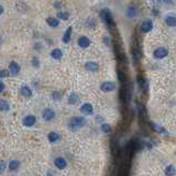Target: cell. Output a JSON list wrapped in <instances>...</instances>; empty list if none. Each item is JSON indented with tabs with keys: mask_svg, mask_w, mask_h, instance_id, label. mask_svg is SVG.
<instances>
[{
	"mask_svg": "<svg viewBox=\"0 0 176 176\" xmlns=\"http://www.w3.org/2000/svg\"><path fill=\"white\" fill-rule=\"evenodd\" d=\"M85 123H86L85 118H82V117H73L68 121V126H69L71 130H77V129L85 126Z\"/></svg>",
	"mask_w": 176,
	"mask_h": 176,
	"instance_id": "1",
	"label": "cell"
},
{
	"mask_svg": "<svg viewBox=\"0 0 176 176\" xmlns=\"http://www.w3.org/2000/svg\"><path fill=\"white\" fill-rule=\"evenodd\" d=\"M100 16L104 22H107L109 25H113V20H112V14L108 9H104V10L100 12Z\"/></svg>",
	"mask_w": 176,
	"mask_h": 176,
	"instance_id": "2",
	"label": "cell"
},
{
	"mask_svg": "<svg viewBox=\"0 0 176 176\" xmlns=\"http://www.w3.org/2000/svg\"><path fill=\"white\" fill-rule=\"evenodd\" d=\"M167 54H168L167 50L164 49V47H159V49H156L155 51H154L153 56L155 57V58L160 60V58H163V57H165Z\"/></svg>",
	"mask_w": 176,
	"mask_h": 176,
	"instance_id": "3",
	"label": "cell"
},
{
	"mask_svg": "<svg viewBox=\"0 0 176 176\" xmlns=\"http://www.w3.org/2000/svg\"><path fill=\"white\" fill-rule=\"evenodd\" d=\"M152 28H153L152 21L146 20V21L142 22V24H141V31H142V32H150V31L152 30Z\"/></svg>",
	"mask_w": 176,
	"mask_h": 176,
	"instance_id": "4",
	"label": "cell"
},
{
	"mask_svg": "<svg viewBox=\"0 0 176 176\" xmlns=\"http://www.w3.org/2000/svg\"><path fill=\"white\" fill-rule=\"evenodd\" d=\"M35 121H36L35 117L32 115H30L23 119V124L25 126H32L33 124H35Z\"/></svg>",
	"mask_w": 176,
	"mask_h": 176,
	"instance_id": "5",
	"label": "cell"
},
{
	"mask_svg": "<svg viewBox=\"0 0 176 176\" xmlns=\"http://www.w3.org/2000/svg\"><path fill=\"white\" fill-rule=\"evenodd\" d=\"M100 88H101V90H102V91H111V90H113V89L116 88V85H115V82H106L101 85V87Z\"/></svg>",
	"mask_w": 176,
	"mask_h": 176,
	"instance_id": "6",
	"label": "cell"
},
{
	"mask_svg": "<svg viewBox=\"0 0 176 176\" xmlns=\"http://www.w3.org/2000/svg\"><path fill=\"white\" fill-rule=\"evenodd\" d=\"M54 111L53 110H51L49 109V108H46V109H44L43 110V118H44V120H46V121H50V120H52L53 118H54Z\"/></svg>",
	"mask_w": 176,
	"mask_h": 176,
	"instance_id": "7",
	"label": "cell"
},
{
	"mask_svg": "<svg viewBox=\"0 0 176 176\" xmlns=\"http://www.w3.org/2000/svg\"><path fill=\"white\" fill-rule=\"evenodd\" d=\"M77 42H78V45L80 47H88L90 45V40L87 36H80V38H78Z\"/></svg>",
	"mask_w": 176,
	"mask_h": 176,
	"instance_id": "8",
	"label": "cell"
},
{
	"mask_svg": "<svg viewBox=\"0 0 176 176\" xmlns=\"http://www.w3.org/2000/svg\"><path fill=\"white\" fill-rule=\"evenodd\" d=\"M54 164H55V166H56L57 168L63 170V168H65V167H66L67 163H66V161L63 159V157H57V159H55Z\"/></svg>",
	"mask_w": 176,
	"mask_h": 176,
	"instance_id": "9",
	"label": "cell"
},
{
	"mask_svg": "<svg viewBox=\"0 0 176 176\" xmlns=\"http://www.w3.org/2000/svg\"><path fill=\"white\" fill-rule=\"evenodd\" d=\"M85 68L89 72H96L98 71L99 66L97 63H95V62H88L86 63V65H85Z\"/></svg>",
	"mask_w": 176,
	"mask_h": 176,
	"instance_id": "10",
	"label": "cell"
},
{
	"mask_svg": "<svg viewBox=\"0 0 176 176\" xmlns=\"http://www.w3.org/2000/svg\"><path fill=\"white\" fill-rule=\"evenodd\" d=\"M9 71H10L12 75H16L20 72V67H19V65L16 64V62H11L10 65H9Z\"/></svg>",
	"mask_w": 176,
	"mask_h": 176,
	"instance_id": "11",
	"label": "cell"
},
{
	"mask_svg": "<svg viewBox=\"0 0 176 176\" xmlns=\"http://www.w3.org/2000/svg\"><path fill=\"white\" fill-rule=\"evenodd\" d=\"M80 110H82V112H84V113H86V115H91L93 113V106L90 104H84L82 106V108H80Z\"/></svg>",
	"mask_w": 176,
	"mask_h": 176,
	"instance_id": "12",
	"label": "cell"
},
{
	"mask_svg": "<svg viewBox=\"0 0 176 176\" xmlns=\"http://www.w3.org/2000/svg\"><path fill=\"white\" fill-rule=\"evenodd\" d=\"M21 94L24 96V97L30 98V97L32 96V90L30 89V87H28V86H22V87H21Z\"/></svg>",
	"mask_w": 176,
	"mask_h": 176,
	"instance_id": "13",
	"label": "cell"
},
{
	"mask_svg": "<svg viewBox=\"0 0 176 176\" xmlns=\"http://www.w3.org/2000/svg\"><path fill=\"white\" fill-rule=\"evenodd\" d=\"M62 55H63V52L60 49H55L51 52V56L53 58H55V60H60V57H62Z\"/></svg>",
	"mask_w": 176,
	"mask_h": 176,
	"instance_id": "14",
	"label": "cell"
},
{
	"mask_svg": "<svg viewBox=\"0 0 176 176\" xmlns=\"http://www.w3.org/2000/svg\"><path fill=\"white\" fill-rule=\"evenodd\" d=\"M46 21H47L50 27H52V28L58 27V24H60V21H58L57 19H54V18H47Z\"/></svg>",
	"mask_w": 176,
	"mask_h": 176,
	"instance_id": "15",
	"label": "cell"
},
{
	"mask_svg": "<svg viewBox=\"0 0 176 176\" xmlns=\"http://www.w3.org/2000/svg\"><path fill=\"white\" fill-rule=\"evenodd\" d=\"M60 140V135L56 133V132H51L49 134V141L50 142H52V143H54V142H57Z\"/></svg>",
	"mask_w": 176,
	"mask_h": 176,
	"instance_id": "16",
	"label": "cell"
},
{
	"mask_svg": "<svg viewBox=\"0 0 176 176\" xmlns=\"http://www.w3.org/2000/svg\"><path fill=\"white\" fill-rule=\"evenodd\" d=\"M71 34H72V27H69L67 30H66L65 34H64V36H63V42H64V43H68V42H69V40H71Z\"/></svg>",
	"mask_w": 176,
	"mask_h": 176,
	"instance_id": "17",
	"label": "cell"
},
{
	"mask_svg": "<svg viewBox=\"0 0 176 176\" xmlns=\"http://www.w3.org/2000/svg\"><path fill=\"white\" fill-rule=\"evenodd\" d=\"M10 109L9 104L6 100H0V111H8Z\"/></svg>",
	"mask_w": 176,
	"mask_h": 176,
	"instance_id": "18",
	"label": "cell"
},
{
	"mask_svg": "<svg viewBox=\"0 0 176 176\" xmlns=\"http://www.w3.org/2000/svg\"><path fill=\"white\" fill-rule=\"evenodd\" d=\"M166 23L168 27H175V16H166Z\"/></svg>",
	"mask_w": 176,
	"mask_h": 176,
	"instance_id": "19",
	"label": "cell"
},
{
	"mask_svg": "<svg viewBox=\"0 0 176 176\" xmlns=\"http://www.w3.org/2000/svg\"><path fill=\"white\" fill-rule=\"evenodd\" d=\"M19 165H20V163H19V161H16V160H12L10 162V164H9V168H10L11 170H16L18 167H19Z\"/></svg>",
	"mask_w": 176,
	"mask_h": 176,
	"instance_id": "20",
	"label": "cell"
},
{
	"mask_svg": "<svg viewBox=\"0 0 176 176\" xmlns=\"http://www.w3.org/2000/svg\"><path fill=\"white\" fill-rule=\"evenodd\" d=\"M77 101H78V96H77V94H72L71 96L68 97V104H75Z\"/></svg>",
	"mask_w": 176,
	"mask_h": 176,
	"instance_id": "21",
	"label": "cell"
},
{
	"mask_svg": "<svg viewBox=\"0 0 176 176\" xmlns=\"http://www.w3.org/2000/svg\"><path fill=\"white\" fill-rule=\"evenodd\" d=\"M57 18L58 19H63V20H68L69 13L68 12H58L57 13Z\"/></svg>",
	"mask_w": 176,
	"mask_h": 176,
	"instance_id": "22",
	"label": "cell"
},
{
	"mask_svg": "<svg viewBox=\"0 0 176 176\" xmlns=\"http://www.w3.org/2000/svg\"><path fill=\"white\" fill-rule=\"evenodd\" d=\"M174 173H175L174 165H170V166H167V167H166V172H165V174H166V175H172V174H174Z\"/></svg>",
	"mask_w": 176,
	"mask_h": 176,
	"instance_id": "23",
	"label": "cell"
},
{
	"mask_svg": "<svg viewBox=\"0 0 176 176\" xmlns=\"http://www.w3.org/2000/svg\"><path fill=\"white\" fill-rule=\"evenodd\" d=\"M101 130H102L104 133H109V132L111 131V126H110V124H108V123H104V124L101 126Z\"/></svg>",
	"mask_w": 176,
	"mask_h": 176,
	"instance_id": "24",
	"label": "cell"
},
{
	"mask_svg": "<svg viewBox=\"0 0 176 176\" xmlns=\"http://www.w3.org/2000/svg\"><path fill=\"white\" fill-rule=\"evenodd\" d=\"M151 126H153L154 128V130H156L157 132H163V133H166V131H165L164 129L162 128V126H156L155 123H151Z\"/></svg>",
	"mask_w": 176,
	"mask_h": 176,
	"instance_id": "25",
	"label": "cell"
},
{
	"mask_svg": "<svg viewBox=\"0 0 176 176\" xmlns=\"http://www.w3.org/2000/svg\"><path fill=\"white\" fill-rule=\"evenodd\" d=\"M6 168V163L3 161H0V172H3Z\"/></svg>",
	"mask_w": 176,
	"mask_h": 176,
	"instance_id": "26",
	"label": "cell"
},
{
	"mask_svg": "<svg viewBox=\"0 0 176 176\" xmlns=\"http://www.w3.org/2000/svg\"><path fill=\"white\" fill-rule=\"evenodd\" d=\"M8 76V72L7 71H0V77H6Z\"/></svg>",
	"mask_w": 176,
	"mask_h": 176,
	"instance_id": "27",
	"label": "cell"
},
{
	"mask_svg": "<svg viewBox=\"0 0 176 176\" xmlns=\"http://www.w3.org/2000/svg\"><path fill=\"white\" fill-rule=\"evenodd\" d=\"M3 89H5V85H3V82L0 80V93H1Z\"/></svg>",
	"mask_w": 176,
	"mask_h": 176,
	"instance_id": "28",
	"label": "cell"
},
{
	"mask_svg": "<svg viewBox=\"0 0 176 176\" xmlns=\"http://www.w3.org/2000/svg\"><path fill=\"white\" fill-rule=\"evenodd\" d=\"M2 12H3V8H2V7H1V6H0V14H1V13H2Z\"/></svg>",
	"mask_w": 176,
	"mask_h": 176,
	"instance_id": "29",
	"label": "cell"
},
{
	"mask_svg": "<svg viewBox=\"0 0 176 176\" xmlns=\"http://www.w3.org/2000/svg\"><path fill=\"white\" fill-rule=\"evenodd\" d=\"M163 1H165V2H170L172 0H163Z\"/></svg>",
	"mask_w": 176,
	"mask_h": 176,
	"instance_id": "30",
	"label": "cell"
}]
</instances>
